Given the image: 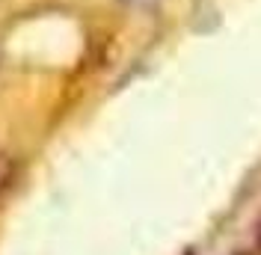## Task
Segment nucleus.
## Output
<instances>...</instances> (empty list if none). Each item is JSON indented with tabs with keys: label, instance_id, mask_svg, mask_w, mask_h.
<instances>
[{
	"label": "nucleus",
	"instance_id": "1",
	"mask_svg": "<svg viewBox=\"0 0 261 255\" xmlns=\"http://www.w3.org/2000/svg\"><path fill=\"white\" fill-rule=\"evenodd\" d=\"M12 178H15V160L0 151V196L12 187Z\"/></svg>",
	"mask_w": 261,
	"mask_h": 255
}]
</instances>
